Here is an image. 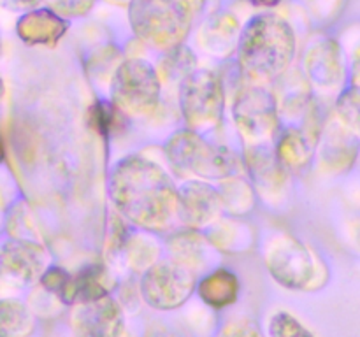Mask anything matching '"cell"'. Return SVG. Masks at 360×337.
Wrapping results in <instances>:
<instances>
[{
    "label": "cell",
    "instance_id": "obj_1",
    "mask_svg": "<svg viewBox=\"0 0 360 337\" xmlns=\"http://www.w3.org/2000/svg\"><path fill=\"white\" fill-rule=\"evenodd\" d=\"M112 206L132 225L146 230H167L178 218V188L153 160L129 154L109 174Z\"/></svg>",
    "mask_w": 360,
    "mask_h": 337
},
{
    "label": "cell",
    "instance_id": "obj_2",
    "mask_svg": "<svg viewBox=\"0 0 360 337\" xmlns=\"http://www.w3.org/2000/svg\"><path fill=\"white\" fill-rule=\"evenodd\" d=\"M239 63L250 77L269 81L288 69L295 55V34L274 13L257 14L239 35Z\"/></svg>",
    "mask_w": 360,
    "mask_h": 337
},
{
    "label": "cell",
    "instance_id": "obj_3",
    "mask_svg": "<svg viewBox=\"0 0 360 337\" xmlns=\"http://www.w3.org/2000/svg\"><path fill=\"white\" fill-rule=\"evenodd\" d=\"M190 0H132L129 21L134 34L158 49L183 44L192 27Z\"/></svg>",
    "mask_w": 360,
    "mask_h": 337
},
{
    "label": "cell",
    "instance_id": "obj_4",
    "mask_svg": "<svg viewBox=\"0 0 360 337\" xmlns=\"http://www.w3.org/2000/svg\"><path fill=\"white\" fill-rule=\"evenodd\" d=\"M165 154L176 168L204 179H229L239 171V158L234 151L207 143L190 128L169 137Z\"/></svg>",
    "mask_w": 360,
    "mask_h": 337
},
{
    "label": "cell",
    "instance_id": "obj_5",
    "mask_svg": "<svg viewBox=\"0 0 360 337\" xmlns=\"http://www.w3.org/2000/svg\"><path fill=\"white\" fill-rule=\"evenodd\" d=\"M160 93V74L143 58L123 60L111 76V100L129 116L151 114Z\"/></svg>",
    "mask_w": 360,
    "mask_h": 337
},
{
    "label": "cell",
    "instance_id": "obj_6",
    "mask_svg": "<svg viewBox=\"0 0 360 337\" xmlns=\"http://www.w3.org/2000/svg\"><path fill=\"white\" fill-rule=\"evenodd\" d=\"M179 109L190 130L214 128L224 118L225 88L220 74L195 69L179 84Z\"/></svg>",
    "mask_w": 360,
    "mask_h": 337
},
{
    "label": "cell",
    "instance_id": "obj_7",
    "mask_svg": "<svg viewBox=\"0 0 360 337\" xmlns=\"http://www.w3.org/2000/svg\"><path fill=\"white\" fill-rule=\"evenodd\" d=\"M195 288L193 269L174 260L153 263L139 281L141 298L155 311H176L186 304Z\"/></svg>",
    "mask_w": 360,
    "mask_h": 337
},
{
    "label": "cell",
    "instance_id": "obj_8",
    "mask_svg": "<svg viewBox=\"0 0 360 337\" xmlns=\"http://www.w3.org/2000/svg\"><path fill=\"white\" fill-rule=\"evenodd\" d=\"M232 118L243 137L252 144H266L280 130L276 97L262 86H246L238 91L232 104Z\"/></svg>",
    "mask_w": 360,
    "mask_h": 337
},
{
    "label": "cell",
    "instance_id": "obj_9",
    "mask_svg": "<svg viewBox=\"0 0 360 337\" xmlns=\"http://www.w3.org/2000/svg\"><path fill=\"white\" fill-rule=\"evenodd\" d=\"M267 270L280 286L292 291L308 290L316 276V265L309 249L299 239H274L266 255Z\"/></svg>",
    "mask_w": 360,
    "mask_h": 337
},
{
    "label": "cell",
    "instance_id": "obj_10",
    "mask_svg": "<svg viewBox=\"0 0 360 337\" xmlns=\"http://www.w3.org/2000/svg\"><path fill=\"white\" fill-rule=\"evenodd\" d=\"M70 329L76 337H122L127 332L125 309L111 295L74 305Z\"/></svg>",
    "mask_w": 360,
    "mask_h": 337
},
{
    "label": "cell",
    "instance_id": "obj_11",
    "mask_svg": "<svg viewBox=\"0 0 360 337\" xmlns=\"http://www.w3.org/2000/svg\"><path fill=\"white\" fill-rule=\"evenodd\" d=\"M46 267V251L32 239H7L0 244V270L18 284L41 281Z\"/></svg>",
    "mask_w": 360,
    "mask_h": 337
},
{
    "label": "cell",
    "instance_id": "obj_12",
    "mask_svg": "<svg viewBox=\"0 0 360 337\" xmlns=\"http://www.w3.org/2000/svg\"><path fill=\"white\" fill-rule=\"evenodd\" d=\"M320 167L329 174H345L359 160L360 139L336 118L329 119L319 139Z\"/></svg>",
    "mask_w": 360,
    "mask_h": 337
},
{
    "label": "cell",
    "instance_id": "obj_13",
    "mask_svg": "<svg viewBox=\"0 0 360 337\" xmlns=\"http://www.w3.org/2000/svg\"><path fill=\"white\" fill-rule=\"evenodd\" d=\"M224 209L220 190L204 181H188L178 188V220L190 228L213 223Z\"/></svg>",
    "mask_w": 360,
    "mask_h": 337
},
{
    "label": "cell",
    "instance_id": "obj_14",
    "mask_svg": "<svg viewBox=\"0 0 360 337\" xmlns=\"http://www.w3.org/2000/svg\"><path fill=\"white\" fill-rule=\"evenodd\" d=\"M308 76L320 90L333 91L345 84L347 65L341 46L334 39H323L309 49L306 56Z\"/></svg>",
    "mask_w": 360,
    "mask_h": 337
},
{
    "label": "cell",
    "instance_id": "obj_15",
    "mask_svg": "<svg viewBox=\"0 0 360 337\" xmlns=\"http://www.w3.org/2000/svg\"><path fill=\"white\" fill-rule=\"evenodd\" d=\"M112 277L109 274L108 267L102 263H90L77 270L76 274H70V279L67 283L65 290L58 297L63 305H79L86 302L98 300L102 297L111 295Z\"/></svg>",
    "mask_w": 360,
    "mask_h": 337
},
{
    "label": "cell",
    "instance_id": "obj_16",
    "mask_svg": "<svg viewBox=\"0 0 360 337\" xmlns=\"http://www.w3.org/2000/svg\"><path fill=\"white\" fill-rule=\"evenodd\" d=\"M69 23L53 9H32L16 23V34L28 46H55L65 35Z\"/></svg>",
    "mask_w": 360,
    "mask_h": 337
},
{
    "label": "cell",
    "instance_id": "obj_17",
    "mask_svg": "<svg viewBox=\"0 0 360 337\" xmlns=\"http://www.w3.org/2000/svg\"><path fill=\"white\" fill-rule=\"evenodd\" d=\"M245 158L250 176L260 190L276 192L285 185L288 168L278 157L276 147L267 146V144H252Z\"/></svg>",
    "mask_w": 360,
    "mask_h": 337
},
{
    "label": "cell",
    "instance_id": "obj_18",
    "mask_svg": "<svg viewBox=\"0 0 360 337\" xmlns=\"http://www.w3.org/2000/svg\"><path fill=\"white\" fill-rule=\"evenodd\" d=\"M197 295L207 308L214 311H224L238 302L241 283H239L238 274L232 270L220 267L213 272L206 274L202 279L197 283Z\"/></svg>",
    "mask_w": 360,
    "mask_h": 337
},
{
    "label": "cell",
    "instance_id": "obj_19",
    "mask_svg": "<svg viewBox=\"0 0 360 337\" xmlns=\"http://www.w3.org/2000/svg\"><path fill=\"white\" fill-rule=\"evenodd\" d=\"M319 146V137L308 128L287 126L276 133V153L287 168H302Z\"/></svg>",
    "mask_w": 360,
    "mask_h": 337
},
{
    "label": "cell",
    "instance_id": "obj_20",
    "mask_svg": "<svg viewBox=\"0 0 360 337\" xmlns=\"http://www.w3.org/2000/svg\"><path fill=\"white\" fill-rule=\"evenodd\" d=\"M239 23L231 14H214L200 30V42L206 51L227 56L239 44Z\"/></svg>",
    "mask_w": 360,
    "mask_h": 337
},
{
    "label": "cell",
    "instance_id": "obj_21",
    "mask_svg": "<svg viewBox=\"0 0 360 337\" xmlns=\"http://www.w3.org/2000/svg\"><path fill=\"white\" fill-rule=\"evenodd\" d=\"M35 315L20 298L0 300V337H32L35 332Z\"/></svg>",
    "mask_w": 360,
    "mask_h": 337
},
{
    "label": "cell",
    "instance_id": "obj_22",
    "mask_svg": "<svg viewBox=\"0 0 360 337\" xmlns=\"http://www.w3.org/2000/svg\"><path fill=\"white\" fill-rule=\"evenodd\" d=\"M88 126L104 139L122 136L129 128V114L112 100H97L88 109Z\"/></svg>",
    "mask_w": 360,
    "mask_h": 337
},
{
    "label": "cell",
    "instance_id": "obj_23",
    "mask_svg": "<svg viewBox=\"0 0 360 337\" xmlns=\"http://www.w3.org/2000/svg\"><path fill=\"white\" fill-rule=\"evenodd\" d=\"M195 67L197 58L192 49L185 44H179L176 48L167 49V53L162 56L158 74H160V79L167 81V83L181 84L195 70Z\"/></svg>",
    "mask_w": 360,
    "mask_h": 337
},
{
    "label": "cell",
    "instance_id": "obj_24",
    "mask_svg": "<svg viewBox=\"0 0 360 337\" xmlns=\"http://www.w3.org/2000/svg\"><path fill=\"white\" fill-rule=\"evenodd\" d=\"M169 249L172 253V260L190 269H197L204 262V242L202 237L195 232H179L172 235L169 241Z\"/></svg>",
    "mask_w": 360,
    "mask_h": 337
},
{
    "label": "cell",
    "instance_id": "obj_25",
    "mask_svg": "<svg viewBox=\"0 0 360 337\" xmlns=\"http://www.w3.org/2000/svg\"><path fill=\"white\" fill-rule=\"evenodd\" d=\"M334 118L360 139V86H347L338 95Z\"/></svg>",
    "mask_w": 360,
    "mask_h": 337
},
{
    "label": "cell",
    "instance_id": "obj_26",
    "mask_svg": "<svg viewBox=\"0 0 360 337\" xmlns=\"http://www.w3.org/2000/svg\"><path fill=\"white\" fill-rule=\"evenodd\" d=\"M221 202L225 209L236 214L248 213L250 207H253V192L252 186L243 179H229L220 188Z\"/></svg>",
    "mask_w": 360,
    "mask_h": 337
},
{
    "label": "cell",
    "instance_id": "obj_27",
    "mask_svg": "<svg viewBox=\"0 0 360 337\" xmlns=\"http://www.w3.org/2000/svg\"><path fill=\"white\" fill-rule=\"evenodd\" d=\"M267 337H315V333L292 312L278 309L267 323Z\"/></svg>",
    "mask_w": 360,
    "mask_h": 337
},
{
    "label": "cell",
    "instance_id": "obj_28",
    "mask_svg": "<svg viewBox=\"0 0 360 337\" xmlns=\"http://www.w3.org/2000/svg\"><path fill=\"white\" fill-rule=\"evenodd\" d=\"M69 279H70L69 270H65L60 265H51L44 270V274H42L39 283H41L42 290H44L46 293L53 295V297L58 300V297L62 295V291L65 290Z\"/></svg>",
    "mask_w": 360,
    "mask_h": 337
},
{
    "label": "cell",
    "instance_id": "obj_29",
    "mask_svg": "<svg viewBox=\"0 0 360 337\" xmlns=\"http://www.w3.org/2000/svg\"><path fill=\"white\" fill-rule=\"evenodd\" d=\"M217 337H266L260 326L248 318H239L227 322L220 330Z\"/></svg>",
    "mask_w": 360,
    "mask_h": 337
},
{
    "label": "cell",
    "instance_id": "obj_30",
    "mask_svg": "<svg viewBox=\"0 0 360 337\" xmlns=\"http://www.w3.org/2000/svg\"><path fill=\"white\" fill-rule=\"evenodd\" d=\"M49 4L51 9L62 18H76L84 16L94 7L95 0H49Z\"/></svg>",
    "mask_w": 360,
    "mask_h": 337
},
{
    "label": "cell",
    "instance_id": "obj_31",
    "mask_svg": "<svg viewBox=\"0 0 360 337\" xmlns=\"http://www.w3.org/2000/svg\"><path fill=\"white\" fill-rule=\"evenodd\" d=\"M39 2H41V0H0V7H4V9L7 11H16V13H20V11L28 13V11L34 9Z\"/></svg>",
    "mask_w": 360,
    "mask_h": 337
},
{
    "label": "cell",
    "instance_id": "obj_32",
    "mask_svg": "<svg viewBox=\"0 0 360 337\" xmlns=\"http://www.w3.org/2000/svg\"><path fill=\"white\" fill-rule=\"evenodd\" d=\"M146 337H192L190 333L183 332L179 329H171V326H160V329H153L146 333Z\"/></svg>",
    "mask_w": 360,
    "mask_h": 337
},
{
    "label": "cell",
    "instance_id": "obj_33",
    "mask_svg": "<svg viewBox=\"0 0 360 337\" xmlns=\"http://www.w3.org/2000/svg\"><path fill=\"white\" fill-rule=\"evenodd\" d=\"M348 237H350V242L355 248V251L360 255V218H355V220L348 223Z\"/></svg>",
    "mask_w": 360,
    "mask_h": 337
},
{
    "label": "cell",
    "instance_id": "obj_34",
    "mask_svg": "<svg viewBox=\"0 0 360 337\" xmlns=\"http://www.w3.org/2000/svg\"><path fill=\"white\" fill-rule=\"evenodd\" d=\"M350 76H352V84L360 86V42H359L357 49L354 51V56H352Z\"/></svg>",
    "mask_w": 360,
    "mask_h": 337
},
{
    "label": "cell",
    "instance_id": "obj_35",
    "mask_svg": "<svg viewBox=\"0 0 360 337\" xmlns=\"http://www.w3.org/2000/svg\"><path fill=\"white\" fill-rule=\"evenodd\" d=\"M250 2L257 7H274L283 2V0H250Z\"/></svg>",
    "mask_w": 360,
    "mask_h": 337
},
{
    "label": "cell",
    "instance_id": "obj_36",
    "mask_svg": "<svg viewBox=\"0 0 360 337\" xmlns=\"http://www.w3.org/2000/svg\"><path fill=\"white\" fill-rule=\"evenodd\" d=\"M109 2H115V4H130L132 0H109Z\"/></svg>",
    "mask_w": 360,
    "mask_h": 337
},
{
    "label": "cell",
    "instance_id": "obj_37",
    "mask_svg": "<svg viewBox=\"0 0 360 337\" xmlns=\"http://www.w3.org/2000/svg\"><path fill=\"white\" fill-rule=\"evenodd\" d=\"M4 160V146H2V140H0V164Z\"/></svg>",
    "mask_w": 360,
    "mask_h": 337
},
{
    "label": "cell",
    "instance_id": "obj_38",
    "mask_svg": "<svg viewBox=\"0 0 360 337\" xmlns=\"http://www.w3.org/2000/svg\"><path fill=\"white\" fill-rule=\"evenodd\" d=\"M2 95H4V81L0 79V97H2Z\"/></svg>",
    "mask_w": 360,
    "mask_h": 337
},
{
    "label": "cell",
    "instance_id": "obj_39",
    "mask_svg": "<svg viewBox=\"0 0 360 337\" xmlns=\"http://www.w3.org/2000/svg\"><path fill=\"white\" fill-rule=\"evenodd\" d=\"M122 337H136V336H132V333H129V332H125V333H123V336Z\"/></svg>",
    "mask_w": 360,
    "mask_h": 337
}]
</instances>
